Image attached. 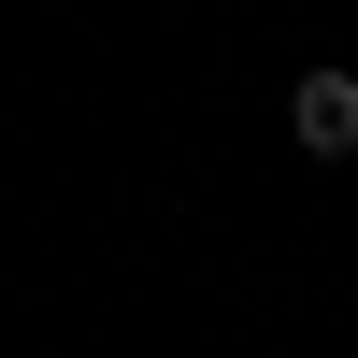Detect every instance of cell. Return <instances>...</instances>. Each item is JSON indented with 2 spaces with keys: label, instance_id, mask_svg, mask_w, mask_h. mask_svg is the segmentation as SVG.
<instances>
[{
  "label": "cell",
  "instance_id": "6da1fadb",
  "mask_svg": "<svg viewBox=\"0 0 358 358\" xmlns=\"http://www.w3.org/2000/svg\"><path fill=\"white\" fill-rule=\"evenodd\" d=\"M287 129H301V158H358V72H301Z\"/></svg>",
  "mask_w": 358,
  "mask_h": 358
}]
</instances>
